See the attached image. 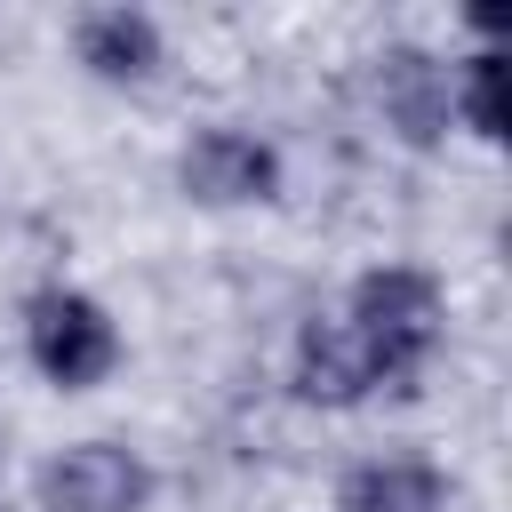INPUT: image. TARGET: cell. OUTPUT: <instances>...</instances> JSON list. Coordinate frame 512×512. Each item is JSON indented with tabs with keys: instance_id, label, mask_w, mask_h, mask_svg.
Returning a JSON list of instances; mask_svg holds the SVG:
<instances>
[{
	"instance_id": "cell-1",
	"label": "cell",
	"mask_w": 512,
	"mask_h": 512,
	"mask_svg": "<svg viewBox=\"0 0 512 512\" xmlns=\"http://www.w3.org/2000/svg\"><path fill=\"white\" fill-rule=\"evenodd\" d=\"M360 344L376 352L384 368V392H416V376L432 368V352L448 344V288L424 272V264H368L344 304H336Z\"/></svg>"
},
{
	"instance_id": "cell-2",
	"label": "cell",
	"mask_w": 512,
	"mask_h": 512,
	"mask_svg": "<svg viewBox=\"0 0 512 512\" xmlns=\"http://www.w3.org/2000/svg\"><path fill=\"white\" fill-rule=\"evenodd\" d=\"M24 360H32V376L56 384V392H96V384L120 376L128 344H120V320H112L88 288L40 280V288L24 296Z\"/></svg>"
},
{
	"instance_id": "cell-3",
	"label": "cell",
	"mask_w": 512,
	"mask_h": 512,
	"mask_svg": "<svg viewBox=\"0 0 512 512\" xmlns=\"http://www.w3.org/2000/svg\"><path fill=\"white\" fill-rule=\"evenodd\" d=\"M176 192L192 208H272L280 200V144L256 128H192L176 144Z\"/></svg>"
},
{
	"instance_id": "cell-4",
	"label": "cell",
	"mask_w": 512,
	"mask_h": 512,
	"mask_svg": "<svg viewBox=\"0 0 512 512\" xmlns=\"http://www.w3.org/2000/svg\"><path fill=\"white\" fill-rule=\"evenodd\" d=\"M152 464L128 440H72L32 472L40 512H152Z\"/></svg>"
},
{
	"instance_id": "cell-5",
	"label": "cell",
	"mask_w": 512,
	"mask_h": 512,
	"mask_svg": "<svg viewBox=\"0 0 512 512\" xmlns=\"http://www.w3.org/2000/svg\"><path fill=\"white\" fill-rule=\"evenodd\" d=\"M288 392L320 416H344V408H368L384 392V368H376V352L360 344V328L344 312H312L288 344Z\"/></svg>"
},
{
	"instance_id": "cell-6",
	"label": "cell",
	"mask_w": 512,
	"mask_h": 512,
	"mask_svg": "<svg viewBox=\"0 0 512 512\" xmlns=\"http://www.w3.org/2000/svg\"><path fill=\"white\" fill-rule=\"evenodd\" d=\"M368 80H376V112L384 128L408 144V152H432L448 144V64L416 40H392L368 56Z\"/></svg>"
},
{
	"instance_id": "cell-7",
	"label": "cell",
	"mask_w": 512,
	"mask_h": 512,
	"mask_svg": "<svg viewBox=\"0 0 512 512\" xmlns=\"http://www.w3.org/2000/svg\"><path fill=\"white\" fill-rule=\"evenodd\" d=\"M72 64L104 88H152L168 64V32L144 8H80L72 16Z\"/></svg>"
},
{
	"instance_id": "cell-8",
	"label": "cell",
	"mask_w": 512,
	"mask_h": 512,
	"mask_svg": "<svg viewBox=\"0 0 512 512\" xmlns=\"http://www.w3.org/2000/svg\"><path fill=\"white\" fill-rule=\"evenodd\" d=\"M448 472L416 448H392V456H360L336 472L328 488V512H448Z\"/></svg>"
},
{
	"instance_id": "cell-9",
	"label": "cell",
	"mask_w": 512,
	"mask_h": 512,
	"mask_svg": "<svg viewBox=\"0 0 512 512\" xmlns=\"http://www.w3.org/2000/svg\"><path fill=\"white\" fill-rule=\"evenodd\" d=\"M496 88H504V48L480 40L472 56L448 64V128H464V136H480V144H504V104H496Z\"/></svg>"
}]
</instances>
